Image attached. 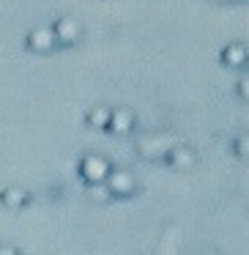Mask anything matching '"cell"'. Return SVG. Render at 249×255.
<instances>
[{
    "label": "cell",
    "instance_id": "12",
    "mask_svg": "<svg viewBox=\"0 0 249 255\" xmlns=\"http://www.w3.org/2000/svg\"><path fill=\"white\" fill-rule=\"evenodd\" d=\"M236 91H238V96H241V99H249V77H247V74H241V77H238Z\"/></svg>",
    "mask_w": 249,
    "mask_h": 255
},
{
    "label": "cell",
    "instance_id": "14",
    "mask_svg": "<svg viewBox=\"0 0 249 255\" xmlns=\"http://www.w3.org/2000/svg\"><path fill=\"white\" fill-rule=\"evenodd\" d=\"M219 3H238V0H219Z\"/></svg>",
    "mask_w": 249,
    "mask_h": 255
},
{
    "label": "cell",
    "instance_id": "3",
    "mask_svg": "<svg viewBox=\"0 0 249 255\" xmlns=\"http://www.w3.org/2000/svg\"><path fill=\"white\" fill-rule=\"evenodd\" d=\"M25 47L30 52H36V55H47V52H52L58 47V41H55V33H52L50 25H36L25 36Z\"/></svg>",
    "mask_w": 249,
    "mask_h": 255
},
{
    "label": "cell",
    "instance_id": "2",
    "mask_svg": "<svg viewBox=\"0 0 249 255\" xmlns=\"http://www.w3.org/2000/svg\"><path fill=\"white\" fill-rule=\"evenodd\" d=\"M50 28H52V33H55V41H58V44H63V47L80 44L83 36H85V25L80 22L77 17H69V14H66V17H58Z\"/></svg>",
    "mask_w": 249,
    "mask_h": 255
},
{
    "label": "cell",
    "instance_id": "4",
    "mask_svg": "<svg viewBox=\"0 0 249 255\" xmlns=\"http://www.w3.org/2000/svg\"><path fill=\"white\" fill-rule=\"evenodd\" d=\"M104 187H107V192H110V198L112 195H115V198H129V195H134V189H137V178L129 170H112L110 176H107Z\"/></svg>",
    "mask_w": 249,
    "mask_h": 255
},
{
    "label": "cell",
    "instance_id": "13",
    "mask_svg": "<svg viewBox=\"0 0 249 255\" xmlns=\"http://www.w3.org/2000/svg\"><path fill=\"white\" fill-rule=\"evenodd\" d=\"M0 255H19V250L14 244H0Z\"/></svg>",
    "mask_w": 249,
    "mask_h": 255
},
{
    "label": "cell",
    "instance_id": "11",
    "mask_svg": "<svg viewBox=\"0 0 249 255\" xmlns=\"http://www.w3.org/2000/svg\"><path fill=\"white\" fill-rule=\"evenodd\" d=\"M233 148H236V154L238 156H247V148H249V137H247V134H238V137H236V143H233Z\"/></svg>",
    "mask_w": 249,
    "mask_h": 255
},
{
    "label": "cell",
    "instance_id": "5",
    "mask_svg": "<svg viewBox=\"0 0 249 255\" xmlns=\"http://www.w3.org/2000/svg\"><path fill=\"white\" fill-rule=\"evenodd\" d=\"M137 127V116L129 107H110V121H107V132L112 134H132Z\"/></svg>",
    "mask_w": 249,
    "mask_h": 255
},
{
    "label": "cell",
    "instance_id": "9",
    "mask_svg": "<svg viewBox=\"0 0 249 255\" xmlns=\"http://www.w3.org/2000/svg\"><path fill=\"white\" fill-rule=\"evenodd\" d=\"M107 121H110V107H107V105L88 107V113H85V124H88V129L107 132Z\"/></svg>",
    "mask_w": 249,
    "mask_h": 255
},
{
    "label": "cell",
    "instance_id": "6",
    "mask_svg": "<svg viewBox=\"0 0 249 255\" xmlns=\"http://www.w3.org/2000/svg\"><path fill=\"white\" fill-rule=\"evenodd\" d=\"M219 61H222V66H227V69H244L249 61L247 44H244V41H227L219 52Z\"/></svg>",
    "mask_w": 249,
    "mask_h": 255
},
{
    "label": "cell",
    "instance_id": "1",
    "mask_svg": "<svg viewBox=\"0 0 249 255\" xmlns=\"http://www.w3.org/2000/svg\"><path fill=\"white\" fill-rule=\"evenodd\" d=\"M110 173H112V165L101 154H85L80 159V176L85 178V184H104Z\"/></svg>",
    "mask_w": 249,
    "mask_h": 255
},
{
    "label": "cell",
    "instance_id": "8",
    "mask_svg": "<svg viewBox=\"0 0 249 255\" xmlns=\"http://www.w3.org/2000/svg\"><path fill=\"white\" fill-rule=\"evenodd\" d=\"M167 162H170L172 167H183V170H189V167H194V151L186 148V145H172L170 151H167Z\"/></svg>",
    "mask_w": 249,
    "mask_h": 255
},
{
    "label": "cell",
    "instance_id": "7",
    "mask_svg": "<svg viewBox=\"0 0 249 255\" xmlns=\"http://www.w3.org/2000/svg\"><path fill=\"white\" fill-rule=\"evenodd\" d=\"M28 200H30V195L25 192V189H19V187H8V189H3V192H0V203L6 206V209H11V211L25 209V206H28Z\"/></svg>",
    "mask_w": 249,
    "mask_h": 255
},
{
    "label": "cell",
    "instance_id": "10",
    "mask_svg": "<svg viewBox=\"0 0 249 255\" xmlns=\"http://www.w3.org/2000/svg\"><path fill=\"white\" fill-rule=\"evenodd\" d=\"M88 195L93 200H107V198H110V192H107L104 184H88Z\"/></svg>",
    "mask_w": 249,
    "mask_h": 255
}]
</instances>
